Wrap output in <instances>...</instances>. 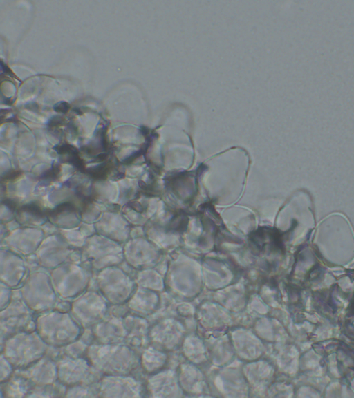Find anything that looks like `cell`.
Segmentation results:
<instances>
[{"label":"cell","instance_id":"18","mask_svg":"<svg viewBox=\"0 0 354 398\" xmlns=\"http://www.w3.org/2000/svg\"><path fill=\"white\" fill-rule=\"evenodd\" d=\"M88 345L80 340H77L64 347L66 355L71 357H81L86 353Z\"/></svg>","mask_w":354,"mask_h":398},{"label":"cell","instance_id":"15","mask_svg":"<svg viewBox=\"0 0 354 398\" xmlns=\"http://www.w3.org/2000/svg\"><path fill=\"white\" fill-rule=\"evenodd\" d=\"M67 254L66 247L62 244L47 243L39 249L38 256L41 263L48 267H55L65 259Z\"/></svg>","mask_w":354,"mask_h":398},{"label":"cell","instance_id":"20","mask_svg":"<svg viewBox=\"0 0 354 398\" xmlns=\"http://www.w3.org/2000/svg\"><path fill=\"white\" fill-rule=\"evenodd\" d=\"M54 385V384H53ZM53 385L33 386L26 397H50L56 396Z\"/></svg>","mask_w":354,"mask_h":398},{"label":"cell","instance_id":"6","mask_svg":"<svg viewBox=\"0 0 354 398\" xmlns=\"http://www.w3.org/2000/svg\"><path fill=\"white\" fill-rule=\"evenodd\" d=\"M107 303L100 292L86 290L73 300L70 313L82 328H92L106 317Z\"/></svg>","mask_w":354,"mask_h":398},{"label":"cell","instance_id":"2","mask_svg":"<svg viewBox=\"0 0 354 398\" xmlns=\"http://www.w3.org/2000/svg\"><path fill=\"white\" fill-rule=\"evenodd\" d=\"M81 328L71 313L57 310L41 313L35 321V331L46 344L54 348L78 340Z\"/></svg>","mask_w":354,"mask_h":398},{"label":"cell","instance_id":"23","mask_svg":"<svg viewBox=\"0 0 354 398\" xmlns=\"http://www.w3.org/2000/svg\"><path fill=\"white\" fill-rule=\"evenodd\" d=\"M71 306V303H69L66 301H62L61 302H56L55 305V309L61 312H70Z\"/></svg>","mask_w":354,"mask_h":398},{"label":"cell","instance_id":"17","mask_svg":"<svg viewBox=\"0 0 354 398\" xmlns=\"http://www.w3.org/2000/svg\"><path fill=\"white\" fill-rule=\"evenodd\" d=\"M124 324L127 330L126 344L129 346H136L140 344V337L144 334L146 323L139 316L135 315H126L123 318Z\"/></svg>","mask_w":354,"mask_h":398},{"label":"cell","instance_id":"11","mask_svg":"<svg viewBox=\"0 0 354 398\" xmlns=\"http://www.w3.org/2000/svg\"><path fill=\"white\" fill-rule=\"evenodd\" d=\"M21 370V375L27 378L33 386H50L58 381L57 363L46 357Z\"/></svg>","mask_w":354,"mask_h":398},{"label":"cell","instance_id":"13","mask_svg":"<svg viewBox=\"0 0 354 398\" xmlns=\"http://www.w3.org/2000/svg\"><path fill=\"white\" fill-rule=\"evenodd\" d=\"M99 243L97 241L95 244H91L87 250L95 268L102 269L120 262L121 259L120 249L113 245Z\"/></svg>","mask_w":354,"mask_h":398},{"label":"cell","instance_id":"7","mask_svg":"<svg viewBox=\"0 0 354 398\" xmlns=\"http://www.w3.org/2000/svg\"><path fill=\"white\" fill-rule=\"evenodd\" d=\"M52 282L58 296L63 300L74 299L86 291L89 277L79 266L66 265L52 272Z\"/></svg>","mask_w":354,"mask_h":398},{"label":"cell","instance_id":"22","mask_svg":"<svg viewBox=\"0 0 354 398\" xmlns=\"http://www.w3.org/2000/svg\"><path fill=\"white\" fill-rule=\"evenodd\" d=\"M12 298L11 288L1 283L0 286V310L7 308L10 304Z\"/></svg>","mask_w":354,"mask_h":398},{"label":"cell","instance_id":"8","mask_svg":"<svg viewBox=\"0 0 354 398\" xmlns=\"http://www.w3.org/2000/svg\"><path fill=\"white\" fill-rule=\"evenodd\" d=\"M57 380L67 387L88 383L93 366L87 358L62 357L57 362Z\"/></svg>","mask_w":354,"mask_h":398},{"label":"cell","instance_id":"16","mask_svg":"<svg viewBox=\"0 0 354 398\" xmlns=\"http://www.w3.org/2000/svg\"><path fill=\"white\" fill-rule=\"evenodd\" d=\"M5 387H1V392L5 397H26L32 389V383L26 377L19 375L11 377L3 383Z\"/></svg>","mask_w":354,"mask_h":398},{"label":"cell","instance_id":"14","mask_svg":"<svg viewBox=\"0 0 354 398\" xmlns=\"http://www.w3.org/2000/svg\"><path fill=\"white\" fill-rule=\"evenodd\" d=\"M156 302V296L152 292L139 287L136 288L126 304L129 311L137 314H145L153 310Z\"/></svg>","mask_w":354,"mask_h":398},{"label":"cell","instance_id":"10","mask_svg":"<svg viewBox=\"0 0 354 398\" xmlns=\"http://www.w3.org/2000/svg\"><path fill=\"white\" fill-rule=\"evenodd\" d=\"M92 334L96 343H124L127 330L123 318L115 316L105 317L92 327Z\"/></svg>","mask_w":354,"mask_h":398},{"label":"cell","instance_id":"9","mask_svg":"<svg viewBox=\"0 0 354 398\" xmlns=\"http://www.w3.org/2000/svg\"><path fill=\"white\" fill-rule=\"evenodd\" d=\"M96 393L100 397H139L141 387L130 375H104L99 381Z\"/></svg>","mask_w":354,"mask_h":398},{"label":"cell","instance_id":"12","mask_svg":"<svg viewBox=\"0 0 354 398\" xmlns=\"http://www.w3.org/2000/svg\"><path fill=\"white\" fill-rule=\"evenodd\" d=\"M25 274L22 260L15 255L2 253L1 265V283L10 287L17 288Z\"/></svg>","mask_w":354,"mask_h":398},{"label":"cell","instance_id":"24","mask_svg":"<svg viewBox=\"0 0 354 398\" xmlns=\"http://www.w3.org/2000/svg\"><path fill=\"white\" fill-rule=\"evenodd\" d=\"M53 108L57 112L66 113L70 109V105L67 102H61L55 104Z\"/></svg>","mask_w":354,"mask_h":398},{"label":"cell","instance_id":"25","mask_svg":"<svg viewBox=\"0 0 354 398\" xmlns=\"http://www.w3.org/2000/svg\"><path fill=\"white\" fill-rule=\"evenodd\" d=\"M64 121L63 118L55 116L49 120L48 124L50 126H57L58 125L62 124V122Z\"/></svg>","mask_w":354,"mask_h":398},{"label":"cell","instance_id":"3","mask_svg":"<svg viewBox=\"0 0 354 398\" xmlns=\"http://www.w3.org/2000/svg\"><path fill=\"white\" fill-rule=\"evenodd\" d=\"M47 346L36 331H19L5 340L1 353L15 369L23 370L44 357Z\"/></svg>","mask_w":354,"mask_h":398},{"label":"cell","instance_id":"5","mask_svg":"<svg viewBox=\"0 0 354 398\" xmlns=\"http://www.w3.org/2000/svg\"><path fill=\"white\" fill-rule=\"evenodd\" d=\"M99 292L111 305H122L129 301L136 290L131 278L122 270L109 267L100 272L97 278Z\"/></svg>","mask_w":354,"mask_h":398},{"label":"cell","instance_id":"4","mask_svg":"<svg viewBox=\"0 0 354 398\" xmlns=\"http://www.w3.org/2000/svg\"><path fill=\"white\" fill-rule=\"evenodd\" d=\"M20 292L24 304L34 312L50 310L57 302V294L52 280L42 272L32 274L21 286Z\"/></svg>","mask_w":354,"mask_h":398},{"label":"cell","instance_id":"1","mask_svg":"<svg viewBox=\"0 0 354 398\" xmlns=\"http://www.w3.org/2000/svg\"><path fill=\"white\" fill-rule=\"evenodd\" d=\"M85 354L94 370L104 375H130L138 364L135 352L126 343H94Z\"/></svg>","mask_w":354,"mask_h":398},{"label":"cell","instance_id":"19","mask_svg":"<svg viewBox=\"0 0 354 398\" xmlns=\"http://www.w3.org/2000/svg\"><path fill=\"white\" fill-rule=\"evenodd\" d=\"M97 397L86 386L75 385L68 386L64 392L66 397Z\"/></svg>","mask_w":354,"mask_h":398},{"label":"cell","instance_id":"21","mask_svg":"<svg viewBox=\"0 0 354 398\" xmlns=\"http://www.w3.org/2000/svg\"><path fill=\"white\" fill-rule=\"evenodd\" d=\"M14 367L1 353L0 357V381L3 383L8 380L14 371Z\"/></svg>","mask_w":354,"mask_h":398}]
</instances>
